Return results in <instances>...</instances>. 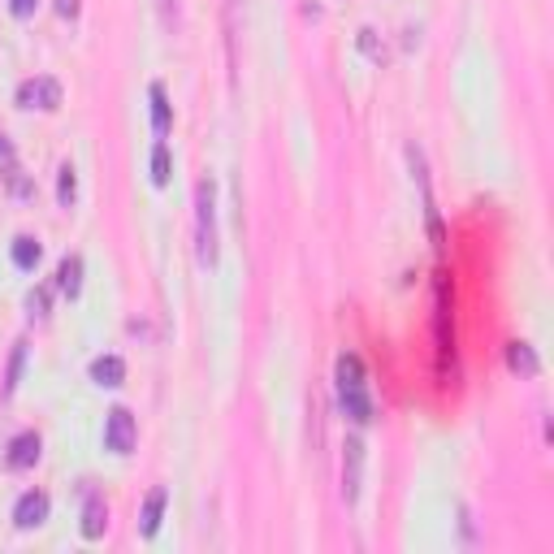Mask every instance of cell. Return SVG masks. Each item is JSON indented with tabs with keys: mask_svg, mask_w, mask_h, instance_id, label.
<instances>
[{
	"mask_svg": "<svg viewBox=\"0 0 554 554\" xmlns=\"http://www.w3.org/2000/svg\"><path fill=\"white\" fill-rule=\"evenodd\" d=\"M334 386H338V407L342 416L355 420V425H373L377 407H373V394H368V373H364V360L355 351H342L334 360Z\"/></svg>",
	"mask_w": 554,
	"mask_h": 554,
	"instance_id": "cell-1",
	"label": "cell"
},
{
	"mask_svg": "<svg viewBox=\"0 0 554 554\" xmlns=\"http://www.w3.org/2000/svg\"><path fill=\"white\" fill-rule=\"evenodd\" d=\"M195 256L200 265H217V191L213 178L195 182Z\"/></svg>",
	"mask_w": 554,
	"mask_h": 554,
	"instance_id": "cell-2",
	"label": "cell"
},
{
	"mask_svg": "<svg viewBox=\"0 0 554 554\" xmlns=\"http://www.w3.org/2000/svg\"><path fill=\"white\" fill-rule=\"evenodd\" d=\"M135 442H139V425L130 416V407H109V416H104V451L130 455Z\"/></svg>",
	"mask_w": 554,
	"mask_h": 554,
	"instance_id": "cell-3",
	"label": "cell"
},
{
	"mask_svg": "<svg viewBox=\"0 0 554 554\" xmlns=\"http://www.w3.org/2000/svg\"><path fill=\"white\" fill-rule=\"evenodd\" d=\"M18 104L22 109H61V83L52 74H35V78H22L18 83Z\"/></svg>",
	"mask_w": 554,
	"mask_h": 554,
	"instance_id": "cell-4",
	"label": "cell"
},
{
	"mask_svg": "<svg viewBox=\"0 0 554 554\" xmlns=\"http://www.w3.org/2000/svg\"><path fill=\"white\" fill-rule=\"evenodd\" d=\"M433 342H438V368H446V360L455 355V329H451V308H446V282H438V295H433Z\"/></svg>",
	"mask_w": 554,
	"mask_h": 554,
	"instance_id": "cell-5",
	"label": "cell"
},
{
	"mask_svg": "<svg viewBox=\"0 0 554 554\" xmlns=\"http://www.w3.org/2000/svg\"><path fill=\"white\" fill-rule=\"evenodd\" d=\"M48 511H52V498L44 490H26L18 503H13V524H18L22 533H31L39 524H48Z\"/></svg>",
	"mask_w": 554,
	"mask_h": 554,
	"instance_id": "cell-6",
	"label": "cell"
},
{
	"mask_svg": "<svg viewBox=\"0 0 554 554\" xmlns=\"http://www.w3.org/2000/svg\"><path fill=\"white\" fill-rule=\"evenodd\" d=\"M360 472H364V442L347 438V446H342V498L347 503L360 498Z\"/></svg>",
	"mask_w": 554,
	"mask_h": 554,
	"instance_id": "cell-7",
	"label": "cell"
},
{
	"mask_svg": "<svg viewBox=\"0 0 554 554\" xmlns=\"http://www.w3.org/2000/svg\"><path fill=\"white\" fill-rule=\"evenodd\" d=\"M39 451H44V442H39V433H35V429H22L18 438L9 442V468H13V472H26V468H35V464H39Z\"/></svg>",
	"mask_w": 554,
	"mask_h": 554,
	"instance_id": "cell-8",
	"label": "cell"
},
{
	"mask_svg": "<svg viewBox=\"0 0 554 554\" xmlns=\"http://www.w3.org/2000/svg\"><path fill=\"white\" fill-rule=\"evenodd\" d=\"M0 174H5V182H9L13 195H35V187L26 182L22 165H18V152H13V143H9L5 130H0Z\"/></svg>",
	"mask_w": 554,
	"mask_h": 554,
	"instance_id": "cell-9",
	"label": "cell"
},
{
	"mask_svg": "<svg viewBox=\"0 0 554 554\" xmlns=\"http://www.w3.org/2000/svg\"><path fill=\"white\" fill-rule=\"evenodd\" d=\"M104 529H109V507H104V498L96 490H87V498H83V537L96 542V537H104Z\"/></svg>",
	"mask_w": 554,
	"mask_h": 554,
	"instance_id": "cell-10",
	"label": "cell"
},
{
	"mask_svg": "<svg viewBox=\"0 0 554 554\" xmlns=\"http://www.w3.org/2000/svg\"><path fill=\"white\" fill-rule=\"evenodd\" d=\"M165 503H169V490H165V485H156V490L148 494V503H143V516H139V533H143V537H156V533H161Z\"/></svg>",
	"mask_w": 554,
	"mask_h": 554,
	"instance_id": "cell-11",
	"label": "cell"
},
{
	"mask_svg": "<svg viewBox=\"0 0 554 554\" xmlns=\"http://www.w3.org/2000/svg\"><path fill=\"white\" fill-rule=\"evenodd\" d=\"M91 381H96V386H122L126 381V360L122 355H96V360H91Z\"/></svg>",
	"mask_w": 554,
	"mask_h": 554,
	"instance_id": "cell-12",
	"label": "cell"
},
{
	"mask_svg": "<svg viewBox=\"0 0 554 554\" xmlns=\"http://www.w3.org/2000/svg\"><path fill=\"white\" fill-rule=\"evenodd\" d=\"M148 100H152V130H156V139H165V135H169V126H174V109H169L165 87H161V83H152V87H148Z\"/></svg>",
	"mask_w": 554,
	"mask_h": 554,
	"instance_id": "cell-13",
	"label": "cell"
},
{
	"mask_svg": "<svg viewBox=\"0 0 554 554\" xmlns=\"http://www.w3.org/2000/svg\"><path fill=\"white\" fill-rule=\"evenodd\" d=\"M57 290L78 299V290H83V256H65L57 265Z\"/></svg>",
	"mask_w": 554,
	"mask_h": 554,
	"instance_id": "cell-14",
	"label": "cell"
},
{
	"mask_svg": "<svg viewBox=\"0 0 554 554\" xmlns=\"http://www.w3.org/2000/svg\"><path fill=\"white\" fill-rule=\"evenodd\" d=\"M507 368L520 377H537V351L529 347V342H507Z\"/></svg>",
	"mask_w": 554,
	"mask_h": 554,
	"instance_id": "cell-15",
	"label": "cell"
},
{
	"mask_svg": "<svg viewBox=\"0 0 554 554\" xmlns=\"http://www.w3.org/2000/svg\"><path fill=\"white\" fill-rule=\"evenodd\" d=\"M39 256H44L39 239H31V234H18V239H13V265H18V269H35Z\"/></svg>",
	"mask_w": 554,
	"mask_h": 554,
	"instance_id": "cell-16",
	"label": "cell"
},
{
	"mask_svg": "<svg viewBox=\"0 0 554 554\" xmlns=\"http://www.w3.org/2000/svg\"><path fill=\"white\" fill-rule=\"evenodd\" d=\"M57 200H61V208H74V200H78V169L70 161L57 169Z\"/></svg>",
	"mask_w": 554,
	"mask_h": 554,
	"instance_id": "cell-17",
	"label": "cell"
},
{
	"mask_svg": "<svg viewBox=\"0 0 554 554\" xmlns=\"http://www.w3.org/2000/svg\"><path fill=\"white\" fill-rule=\"evenodd\" d=\"M169 169H174V165H169V143L156 139L152 143V182H156V187H165V182H169Z\"/></svg>",
	"mask_w": 554,
	"mask_h": 554,
	"instance_id": "cell-18",
	"label": "cell"
},
{
	"mask_svg": "<svg viewBox=\"0 0 554 554\" xmlns=\"http://www.w3.org/2000/svg\"><path fill=\"white\" fill-rule=\"evenodd\" d=\"M22 360H26V342H13V360H9V377H5V394L18 390V377H22Z\"/></svg>",
	"mask_w": 554,
	"mask_h": 554,
	"instance_id": "cell-19",
	"label": "cell"
},
{
	"mask_svg": "<svg viewBox=\"0 0 554 554\" xmlns=\"http://www.w3.org/2000/svg\"><path fill=\"white\" fill-rule=\"evenodd\" d=\"M26 308H31V316H39V321H44V316H48V290L35 286L31 295H26Z\"/></svg>",
	"mask_w": 554,
	"mask_h": 554,
	"instance_id": "cell-20",
	"label": "cell"
},
{
	"mask_svg": "<svg viewBox=\"0 0 554 554\" xmlns=\"http://www.w3.org/2000/svg\"><path fill=\"white\" fill-rule=\"evenodd\" d=\"M360 48L368 52V57L381 61V44H377V31H373V26H364V31H360Z\"/></svg>",
	"mask_w": 554,
	"mask_h": 554,
	"instance_id": "cell-21",
	"label": "cell"
},
{
	"mask_svg": "<svg viewBox=\"0 0 554 554\" xmlns=\"http://www.w3.org/2000/svg\"><path fill=\"white\" fill-rule=\"evenodd\" d=\"M39 0H9V9H13V18H31Z\"/></svg>",
	"mask_w": 554,
	"mask_h": 554,
	"instance_id": "cell-22",
	"label": "cell"
},
{
	"mask_svg": "<svg viewBox=\"0 0 554 554\" xmlns=\"http://www.w3.org/2000/svg\"><path fill=\"white\" fill-rule=\"evenodd\" d=\"M78 9H83L78 0H57V13H61V18H78Z\"/></svg>",
	"mask_w": 554,
	"mask_h": 554,
	"instance_id": "cell-23",
	"label": "cell"
},
{
	"mask_svg": "<svg viewBox=\"0 0 554 554\" xmlns=\"http://www.w3.org/2000/svg\"><path fill=\"white\" fill-rule=\"evenodd\" d=\"M161 9H165V26H174L178 22V5H174V0H161Z\"/></svg>",
	"mask_w": 554,
	"mask_h": 554,
	"instance_id": "cell-24",
	"label": "cell"
}]
</instances>
